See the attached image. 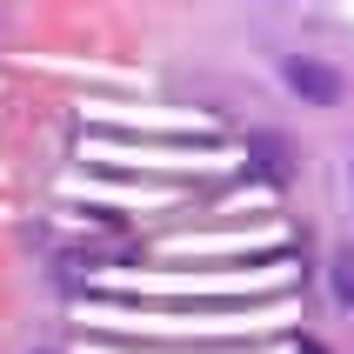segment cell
I'll use <instances>...</instances> for the list:
<instances>
[{
	"label": "cell",
	"mask_w": 354,
	"mask_h": 354,
	"mask_svg": "<svg viewBox=\"0 0 354 354\" xmlns=\"http://www.w3.org/2000/svg\"><path fill=\"white\" fill-rule=\"evenodd\" d=\"M281 80H288L308 107H335V100L348 94L335 67H321V60H308V54H288V60H281Z\"/></svg>",
	"instance_id": "obj_1"
},
{
	"label": "cell",
	"mask_w": 354,
	"mask_h": 354,
	"mask_svg": "<svg viewBox=\"0 0 354 354\" xmlns=\"http://www.w3.org/2000/svg\"><path fill=\"white\" fill-rule=\"evenodd\" d=\"M335 295L341 308H354V254H335Z\"/></svg>",
	"instance_id": "obj_2"
}]
</instances>
